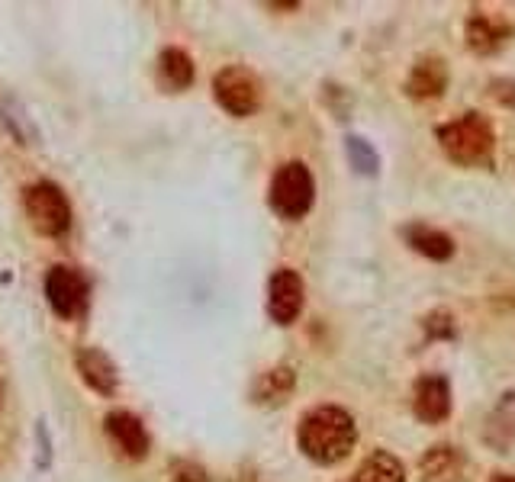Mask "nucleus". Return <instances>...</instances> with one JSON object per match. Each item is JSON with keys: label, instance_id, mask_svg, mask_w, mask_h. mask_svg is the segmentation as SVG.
Instances as JSON below:
<instances>
[{"label": "nucleus", "instance_id": "obj_1", "mask_svg": "<svg viewBox=\"0 0 515 482\" xmlns=\"http://www.w3.org/2000/svg\"><path fill=\"white\" fill-rule=\"evenodd\" d=\"M297 441H300V450L313 463H322V466L342 463L358 444L355 418L345 409H338V405H319V409L306 412V418L300 421Z\"/></svg>", "mask_w": 515, "mask_h": 482}, {"label": "nucleus", "instance_id": "obj_2", "mask_svg": "<svg viewBox=\"0 0 515 482\" xmlns=\"http://www.w3.org/2000/svg\"><path fill=\"white\" fill-rule=\"evenodd\" d=\"M438 142L445 155L464 168H487L493 161V126L480 113H464L454 123H445L438 129Z\"/></svg>", "mask_w": 515, "mask_h": 482}, {"label": "nucleus", "instance_id": "obj_3", "mask_svg": "<svg viewBox=\"0 0 515 482\" xmlns=\"http://www.w3.org/2000/svg\"><path fill=\"white\" fill-rule=\"evenodd\" d=\"M271 209L284 219H303L316 200L313 174L303 161H287L271 180Z\"/></svg>", "mask_w": 515, "mask_h": 482}, {"label": "nucleus", "instance_id": "obj_4", "mask_svg": "<svg viewBox=\"0 0 515 482\" xmlns=\"http://www.w3.org/2000/svg\"><path fill=\"white\" fill-rule=\"evenodd\" d=\"M23 206H26V216L33 222V229L39 235H49L58 238L68 232L71 225V206L65 200V193L58 190L49 180H39V184L26 187L23 190Z\"/></svg>", "mask_w": 515, "mask_h": 482}, {"label": "nucleus", "instance_id": "obj_5", "mask_svg": "<svg viewBox=\"0 0 515 482\" xmlns=\"http://www.w3.org/2000/svg\"><path fill=\"white\" fill-rule=\"evenodd\" d=\"M213 97L232 116H252L261 107V84L248 68L229 65L213 78Z\"/></svg>", "mask_w": 515, "mask_h": 482}, {"label": "nucleus", "instance_id": "obj_6", "mask_svg": "<svg viewBox=\"0 0 515 482\" xmlns=\"http://www.w3.org/2000/svg\"><path fill=\"white\" fill-rule=\"evenodd\" d=\"M46 296H49V306L62 315V319H75L87 306V283L75 267L58 264L46 277Z\"/></svg>", "mask_w": 515, "mask_h": 482}, {"label": "nucleus", "instance_id": "obj_7", "mask_svg": "<svg viewBox=\"0 0 515 482\" xmlns=\"http://www.w3.org/2000/svg\"><path fill=\"white\" fill-rule=\"evenodd\" d=\"M303 299H306V286H303L297 270H290V267L274 270V277L268 283V312H271V319L277 325L297 322V315L303 312Z\"/></svg>", "mask_w": 515, "mask_h": 482}, {"label": "nucleus", "instance_id": "obj_8", "mask_svg": "<svg viewBox=\"0 0 515 482\" xmlns=\"http://www.w3.org/2000/svg\"><path fill=\"white\" fill-rule=\"evenodd\" d=\"M412 412L425 425H438L451 415V389L445 376H422L416 383V393H412Z\"/></svg>", "mask_w": 515, "mask_h": 482}, {"label": "nucleus", "instance_id": "obj_9", "mask_svg": "<svg viewBox=\"0 0 515 482\" xmlns=\"http://www.w3.org/2000/svg\"><path fill=\"white\" fill-rule=\"evenodd\" d=\"M419 476L422 482H470V466L461 447L438 444L419 460Z\"/></svg>", "mask_w": 515, "mask_h": 482}, {"label": "nucleus", "instance_id": "obj_10", "mask_svg": "<svg viewBox=\"0 0 515 482\" xmlns=\"http://www.w3.org/2000/svg\"><path fill=\"white\" fill-rule=\"evenodd\" d=\"M445 87H448V68L441 58L429 55L412 65L409 81H406V94L412 100H438L445 94Z\"/></svg>", "mask_w": 515, "mask_h": 482}, {"label": "nucleus", "instance_id": "obj_11", "mask_svg": "<svg viewBox=\"0 0 515 482\" xmlns=\"http://www.w3.org/2000/svg\"><path fill=\"white\" fill-rule=\"evenodd\" d=\"M103 425H107V434L126 457L139 460L149 454V431H145V425L132 412H110Z\"/></svg>", "mask_w": 515, "mask_h": 482}, {"label": "nucleus", "instance_id": "obj_12", "mask_svg": "<svg viewBox=\"0 0 515 482\" xmlns=\"http://www.w3.org/2000/svg\"><path fill=\"white\" fill-rule=\"evenodd\" d=\"M512 36V26L499 17H490V13H474L467 20V45L477 55H493L499 52Z\"/></svg>", "mask_w": 515, "mask_h": 482}, {"label": "nucleus", "instance_id": "obj_13", "mask_svg": "<svg viewBox=\"0 0 515 482\" xmlns=\"http://www.w3.org/2000/svg\"><path fill=\"white\" fill-rule=\"evenodd\" d=\"M78 373H81V380L94 389V393L100 396H113L116 393V383H120V376H116V364L113 360L97 351V348H84L78 351Z\"/></svg>", "mask_w": 515, "mask_h": 482}, {"label": "nucleus", "instance_id": "obj_14", "mask_svg": "<svg viewBox=\"0 0 515 482\" xmlns=\"http://www.w3.org/2000/svg\"><path fill=\"white\" fill-rule=\"evenodd\" d=\"M406 241L429 261H448L454 254V241L445 232H438V229H432V225H422V222L409 225Z\"/></svg>", "mask_w": 515, "mask_h": 482}, {"label": "nucleus", "instance_id": "obj_15", "mask_svg": "<svg viewBox=\"0 0 515 482\" xmlns=\"http://www.w3.org/2000/svg\"><path fill=\"white\" fill-rule=\"evenodd\" d=\"M355 482H406V470L387 450H374V454L358 466Z\"/></svg>", "mask_w": 515, "mask_h": 482}, {"label": "nucleus", "instance_id": "obj_16", "mask_svg": "<svg viewBox=\"0 0 515 482\" xmlns=\"http://www.w3.org/2000/svg\"><path fill=\"white\" fill-rule=\"evenodd\" d=\"M158 71H161V81H165L171 90H184L190 81H194V62L190 55L181 49H165L158 58Z\"/></svg>", "mask_w": 515, "mask_h": 482}, {"label": "nucleus", "instance_id": "obj_17", "mask_svg": "<svg viewBox=\"0 0 515 482\" xmlns=\"http://www.w3.org/2000/svg\"><path fill=\"white\" fill-rule=\"evenodd\" d=\"M290 389H293V370L287 367H277V370H268L258 380V389H255V399L258 402H284L290 396Z\"/></svg>", "mask_w": 515, "mask_h": 482}, {"label": "nucleus", "instance_id": "obj_18", "mask_svg": "<svg viewBox=\"0 0 515 482\" xmlns=\"http://www.w3.org/2000/svg\"><path fill=\"white\" fill-rule=\"evenodd\" d=\"M348 155H351V161H355L358 171H364V174L377 171V155H374V148L367 145L364 139H348Z\"/></svg>", "mask_w": 515, "mask_h": 482}, {"label": "nucleus", "instance_id": "obj_19", "mask_svg": "<svg viewBox=\"0 0 515 482\" xmlns=\"http://www.w3.org/2000/svg\"><path fill=\"white\" fill-rule=\"evenodd\" d=\"M493 97L503 107H515V81H493Z\"/></svg>", "mask_w": 515, "mask_h": 482}, {"label": "nucleus", "instance_id": "obj_20", "mask_svg": "<svg viewBox=\"0 0 515 482\" xmlns=\"http://www.w3.org/2000/svg\"><path fill=\"white\" fill-rule=\"evenodd\" d=\"M493 482H515V476H496Z\"/></svg>", "mask_w": 515, "mask_h": 482}]
</instances>
